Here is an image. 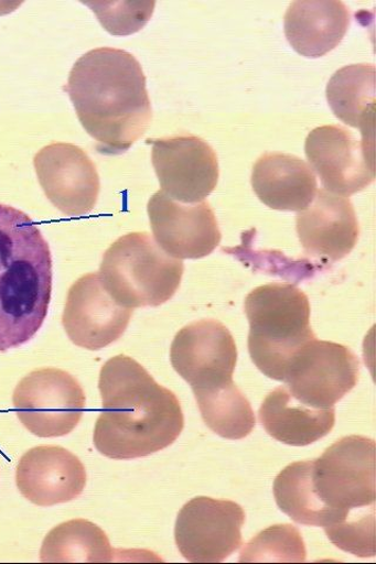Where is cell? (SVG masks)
<instances>
[{
  "instance_id": "1",
  "label": "cell",
  "mask_w": 376,
  "mask_h": 564,
  "mask_svg": "<svg viewBox=\"0 0 376 564\" xmlns=\"http://www.w3.org/2000/svg\"><path fill=\"white\" fill-rule=\"evenodd\" d=\"M375 453L374 440L351 435L315 460L289 465L275 481L278 507L299 524L324 528L339 550L374 557Z\"/></svg>"
},
{
  "instance_id": "2",
  "label": "cell",
  "mask_w": 376,
  "mask_h": 564,
  "mask_svg": "<svg viewBox=\"0 0 376 564\" xmlns=\"http://www.w3.org/2000/svg\"><path fill=\"white\" fill-rule=\"evenodd\" d=\"M103 411L96 422L97 451L114 460H132L163 451L181 436V401L128 356L107 361L99 376Z\"/></svg>"
},
{
  "instance_id": "3",
  "label": "cell",
  "mask_w": 376,
  "mask_h": 564,
  "mask_svg": "<svg viewBox=\"0 0 376 564\" xmlns=\"http://www.w3.org/2000/svg\"><path fill=\"white\" fill-rule=\"evenodd\" d=\"M66 91L103 154L127 152L150 128L147 77L127 51L100 47L85 53L71 69Z\"/></svg>"
},
{
  "instance_id": "4",
  "label": "cell",
  "mask_w": 376,
  "mask_h": 564,
  "mask_svg": "<svg viewBox=\"0 0 376 564\" xmlns=\"http://www.w3.org/2000/svg\"><path fill=\"white\" fill-rule=\"evenodd\" d=\"M52 279L41 229L24 212L0 204V351L22 347L42 328Z\"/></svg>"
},
{
  "instance_id": "5",
  "label": "cell",
  "mask_w": 376,
  "mask_h": 564,
  "mask_svg": "<svg viewBox=\"0 0 376 564\" xmlns=\"http://www.w3.org/2000/svg\"><path fill=\"white\" fill-rule=\"evenodd\" d=\"M249 323L248 351L266 377L283 381L297 352L316 339L309 296L289 284H268L245 300Z\"/></svg>"
},
{
  "instance_id": "6",
  "label": "cell",
  "mask_w": 376,
  "mask_h": 564,
  "mask_svg": "<svg viewBox=\"0 0 376 564\" xmlns=\"http://www.w3.org/2000/svg\"><path fill=\"white\" fill-rule=\"evenodd\" d=\"M99 276L116 302L128 308L158 307L181 288L184 262L166 254L148 232L120 237L104 253Z\"/></svg>"
},
{
  "instance_id": "7",
  "label": "cell",
  "mask_w": 376,
  "mask_h": 564,
  "mask_svg": "<svg viewBox=\"0 0 376 564\" xmlns=\"http://www.w3.org/2000/svg\"><path fill=\"white\" fill-rule=\"evenodd\" d=\"M85 404L78 380L58 368L33 370L13 393L18 419L40 437H60L73 432L84 415Z\"/></svg>"
},
{
  "instance_id": "8",
  "label": "cell",
  "mask_w": 376,
  "mask_h": 564,
  "mask_svg": "<svg viewBox=\"0 0 376 564\" xmlns=\"http://www.w3.org/2000/svg\"><path fill=\"white\" fill-rule=\"evenodd\" d=\"M359 376L361 362L348 347L314 339L297 352L282 382L308 408L329 410L353 390Z\"/></svg>"
},
{
  "instance_id": "9",
  "label": "cell",
  "mask_w": 376,
  "mask_h": 564,
  "mask_svg": "<svg viewBox=\"0 0 376 564\" xmlns=\"http://www.w3.org/2000/svg\"><path fill=\"white\" fill-rule=\"evenodd\" d=\"M237 361L235 338L217 321L204 319L185 326L171 346L172 367L191 386L193 394L235 382Z\"/></svg>"
},
{
  "instance_id": "10",
  "label": "cell",
  "mask_w": 376,
  "mask_h": 564,
  "mask_svg": "<svg viewBox=\"0 0 376 564\" xmlns=\"http://www.w3.org/2000/svg\"><path fill=\"white\" fill-rule=\"evenodd\" d=\"M246 514L233 501L194 498L179 511L174 538L179 552L193 563H219L240 549Z\"/></svg>"
},
{
  "instance_id": "11",
  "label": "cell",
  "mask_w": 376,
  "mask_h": 564,
  "mask_svg": "<svg viewBox=\"0 0 376 564\" xmlns=\"http://www.w3.org/2000/svg\"><path fill=\"white\" fill-rule=\"evenodd\" d=\"M152 141V164L161 192L178 203L205 202L219 181V163L204 139L175 135Z\"/></svg>"
},
{
  "instance_id": "12",
  "label": "cell",
  "mask_w": 376,
  "mask_h": 564,
  "mask_svg": "<svg viewBox=\"0 0 376 564\" xmlns=\"http://www.w3.org/2000/svg\"><path fill=\"white\" fill-rule=\"evenodd\" d=\"M304 153L322 185L336 196L348 198L375 181L374 143L357 140L342 127L313 130Z\"/></svg>"
},
{
  "instance_id": "13",
  "label": "cell",
  "mask_w": 376,
  "mask_h": 564,
  "mask_svg": "<svg viewBox=\"0 0 376 564\" xmlns=\"http://www.w3.org/2000/svg\"><path fill=\"white\" fill-rule=\"evenodd\" d=\"M33 164L45 196L63 215L82 217L95 208L99 174L83 149L53 143L35 154Z\"/></svg>"
},
{
  "instance_id": "14",
  "label": "cell",
  "mask_w": 376,
  "mask_h": 564,
  "mask_svg": "<svg viewBox=\"0 0 376 564\" xmlns=\"http://www.w3.org/2000/svg\"><path fill=\"white\" fill-rule=\"evenodd\" d=\"M154 241L178 260L202 259L217 249L222 232L207 202L178 203L159 191L148 205Z\"/></svg>"
},
{
  "instance_id": "15",
  "label": "cell",
  "mask_w": 376,
  "mask_h": 564,
  "mask_svg": "<svg viewBox=\"0 0 376 564\" xmlns=\"http://www.w3.org/2000/svg\"><path fill=\"white\" fill-rule=\"evenodd\" d=\"M132 314L133 310L119 305L105 290L98 273H89L68 290L63 326L75 345L99 350L122 337Z\"/></svg>"
},
{
  "instance_id": "16",
  "label": "cell",
  "mask_w": 376,
  "mask_h": 564,
  "mask_svg": "<svg viewBox=\"0 0 376 564\" xmlns=\"http://www.w3.org/2000/svg\"><path fill=\"white\" fill-rule=\"evenodd\" d=\"M15 482L22 496L35 506L51 507L82 496L87 474L78 456L60 446H40L26 452L17 466Z\"/></svg>"
},
{
  "instance_id": "17",
  "label": "cell",
  "mask_w": 376,
  "mask_h": 564,
  "mask_svg": "<svg viewBox=\"0 0 376 564\" xmlns=\"http://www.w3.org/2000/svg\"><path fill=\"white\" fill-rule=\"evenodd\" d=\"M297 232L310 257L335 262L354 250L361 226L350 199L322 188L309 207L298 212Z\"/></svg>"
},
{
  "instance_id": "18",
  "label": "cell",
  "mask_w": 376,
  "mask_h": 564,
  "mask_svg": "<svg viewBox=\"0 0 376 564\" xmlns=\"http://www.w3.org/2000/svg\"><path fill=\"white\" fill-rule=\"evenodd\" d=\"M351 13L340 0H300L284 14V35L304 58L327 55L343 42L350 29Z\"/></svg>"
},
{
  "instance_id": "19",
  "label": "cell",
  "mask_w": 376,
  "mask_h": 564,
  "mask_svg": "<svg viewBox=\"0 0 376 564\" xmlns=\"http://www.w3.org/2000/svg\"><path fill=\"white\" fill-rule=\"evenodd\" d=\"M253 187L266 206L277 210L300 212L314 200L318 181L314 171L301 158L266 153L254 166Z\"/></svg>"
},
{
  "instance_id": "20",
  "label": "cell",
  "mask_w": 376,
  "mask_h": 564,
  "mask_svg": "<svg viewBox=\"0 0 376 564\" xmlns=\"http://www.w3.org/2000/svg\"><path fill=\"white\" fill-rule=\"evenodd\" d=\"M262 427L280 443L304 447L329 435L335 426V410H315L297 401L281 386L267 395L259 410Z\"/></svg>"
},
{
  "instance_id": "21",
  "label": "cell",
  "mask_w": 376,
  "mask_h": 564,
  "mask_svg": "<svg viewBox=\"0 0 376 564\" xmlns=\"http://www.w3.org/2000/svg\"><path fill=\"white\" fill-rule=\"evenodd\" d=\"M375 66L354 64L336 70L326 88L335 117L362 131L363 140L374 143Z\"/></svg>"
},
{
  "instance_id": "22",
  "label": "cell",
  "mask_w": 376,
  "mask_h": 564,
  "mask_svg": "<svg viewBox=\"0 0 376 564\" xmlns=\"http://www.w3.org/2000/svg\"><path fill=\"white\" fill-rule=\"evenodd\" d=\"M115 551L101 529L86 520L64 522L46 535L42 562H112Z\"/></svg>"
},
{
  "instance_id": "23",
  "label": "cell",
  "mask_w": 376,
  "mask_h": 564,
  "mask_svg": "<svg viewBox=\"0 0 376 564\" xmlns=\"http://www.w3.org/2000/svg\"><path fill=\"white\" fill-rule=\"evenodd\" d=\"M206 426L227 440H241L254 432L256 416L235 382L210 392L194 394Z\"/></svg>"
},
{
  "instance_id": "24",
  "label": "cell",
  "mask_w": 376,
  "mask_h": 564,
  "mask_svg": "<svg viewBox=\"0 0 376 564\" xmlns=\"http://www.w3.org/2000/svg\"><path fill=\"white\" fill-rule=\"evenodd\" d=\"M307 545L292 524H277L265 529L244 545L240 562H304Z\"/></svg>"
},
{
  "instance_id": "25",
  "label": "cell",
  "mask_w": 376,
  "mask_h": 564,
  "mask_svg": "<svg viewBox=\"0 0 376 564\" xmlns=\"http://www.w3.org/2000/svg\"><path fill=\"white\" fill-rule=\"evenodd\" d=\"M98 15L105 30L128 35L144 28L151 20L155 3H87Z\"/></svg>"
}]
</instances>
